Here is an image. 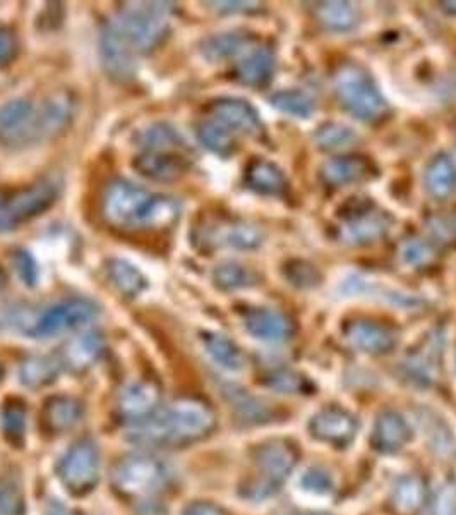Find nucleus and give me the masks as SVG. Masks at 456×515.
I'll use <instances>...</instances> for the list:
<instances>
[{
  "mask_svg": "<svg viewBox=\"0 0 456 515\" xmlns=\"http://www.w3.org/2000/svg\"><path fill=\"white\" fill-rule=\"evenodd\" d=\"M275 69V53L266 47H256L237 62L235 77L246 86L263 88L273 79Z\"/></svg>",
  "mask_w": 456,
  "mask_h": 515,
  "instance_id": "5701e85b",
  "label": "nucleus"
},
{
  "mask_svg": "<svg viewBox=\"0 0 456 515\" xmlns=\"http://www.w3.org/2000/svg\"><path fill=\"white\" fill-rule=\"evenodd\" d=\"M266 385L273 390H279L281 393H299L304 390L305 380L304 376H301L294 371L279 369V371H273L266 378Z\"/></svg>",
  "mask_w": 456,
  "mask_h": 515,
  "instance_id": "de8ad7c7",
  "label": "nucleus"
},
{
  "mask_svg": "<svg viewBox=\"0 0 456 515\" xmlns=\"http://www.w3.org/2000/svg\"><path fill=\"white\" fill-rule=\"evenodd\" d=\"M338 227V239L349 246H369L382 239L391 229V217L376 211V205L366 198H355L345 205Z\"/></svg>",
  "mask_w": 456,
  "mask_h": 515,
  "instance_id": "0eeeda50",
  "label": "nucleus"
},
{
  "mask_svg": "<svg viewBox=\"0 0 456 515\" xmlns=\"http://www.w3.org/2000/svg\"><path fill=\"white\" fill-rule=\"evenodd\" d=\"M455 229H456V210H455Z\"/></svg>",
  "mask_w": 456,
  "mask_h": 515,
  "instance_id": "680f3d73",
  "label": "nucleus"
},
{
  "mask_svg": "<svg viewBox=\"0 0 456 515\" xmlns=\"http://www.w3.org/2000/svg\"><path fill=\"white\" fill-rule=\"evenodd\" d=\"M244 180L251 191L263 196H279L287 189V178L283 170L277 163L264 158H254L253 162H249Z\"/></svg>",
  "mask_w": 456,
  "mask_h": 515,
  "instance_id": "393cba45",
  "label": "nucleus"
},
{
  "mask_svg": "<svg viewBox=\"0 0 456 515\" xmlns=\"http://www.w3.org/2000/svg\"><path fill=\"white\" fill-rule=\"evenodd\" d=\"M4 432L12 438H21L25 433L26 412L21 406H7L2 414Z\"/></svg>",
  "mask_w": 456,
  "mask_h": 515,
  "instance_id": "3c124183",
  "label": "nucleus"
},
{
  "mask_svg": "<svg viewBox=\"0 0 456 515\" xmlns=\"http://www.w3.org/2000/svg\"><path fill=\"white\" fill-rule=\"evenodd\" d=\"M160 388L153 382H132L122 390L119 397V412L129 421L141 424L158 412Z\"/></svg>",
  "mask_w": 456,
  "mask_h": 515,
  "instance_id": "aec40b11",
  "label": "nucleus"
},
{
  "mask_svg": "<svg viewBox=\"0 0 456 515\" xmlns=\"http://www.w3.org/2000/svg\"><path fill=\"white\" fill-rule=\"evenodd\" d=\"M43 139L40 108L26 99H14L0 107V143L25 147Z\"/></svg>",
  "mask_w": 456,
  "mask_h": 515,
  "instance_id": "9d476101",
  "label": "nucleus"
},
{
  "mask_svg": "<svg viewBox=\"0 0 456 515\" xmlns=\"http://www.w3.org/2000/svg\"><path fill=\"white\" fill-rule=\"evenodd\" d=\"M343 332L357 351L369 356H382L397 347V335L373 320H350Z\"/></svg>",
  "mask_w": 456,
  "mask_h": 515,
  "instance_id": "6ab92c4d",
  "label": "nucleus"
},
{
  "mask_svg": "<svg viewBox=\"0 0 456 515\" xmlns=\"http://www.w3.org/2000/svg\"><path fill=\"white\" fill-rule=\"evenodd\" d=\"M136 145L141 152H156V150H170V152H184L185 141L176 129L165 123H154L148 128L141 129L136 134Z\"/></svg>",
  "mask_w": 456,
  "mask_h": 515,
  "instance_id": "2f4dec72",
  "label": "nucleus"
},
{
  "mask_svg": "<svg viewBox=\"0 0 456 515\" xmlns=\"http://www.w3.org/2000/svg\"><path fill=\"white\" fill-rule=\"evenodd\" d=\"M295 487L304 496L316 498V500H325L333 495L336 483H334L333 472L328 467L312 464V465H307L304 471L297 476Z\"/></svg>",
  "mask_w": 456,
  "mask_h": 515,
  "instance_id": "e433bc0d",
  "label": "nucleus"
},
{
  "mask_svg": "<svg viewBox=\"0 0 456 515\" xmlns=\"http://www.w3.org/2000/svg\"><path fill=\"white\" fill-rule=\"evenodd\" d=\"M400 258L404 263L413 268H422L434 259V250L429 241L424 239H406L400 248Z\"/></svg>",
  "mask_w": 456,
  "mask_h": 515,
  "instance_id": "49530a36",
  "label": "nucleus"
},
{
  "mask_svg": "<svg viewBox=\"0 0 456 515\" xmlns=\"http://www.w3.org/2000/svg\"><path fill=\"white\" fill-rule=\"evenodd\" d=\"M178 211L176 198L152 193L130 180L108 182L102 194L103 220L122 232L169 229L177 222Z\"/></svg>",
  "mask_w": 456,
  "mask_h": 515,
  "instance_id": "f257e3e1",
  "label": "nucleus"
},
{
  "mask_svg": "<svg viewBox=\"0 0 456 515\" xmlns=\"http://www.w3.org/2000/svg\"><path fill=\"white\" fill-rule=\"evenodd\" d=\"M357 141V134L352 128L340 123H325L314 132V143L319 150L334 152L352 147Z\"/></svg>",
  "mask_w": 456,
  "mask_h": 515,
  "instance_id": "ea45409f",
  "label": "nucleus"
},
{
  "mask_svg": "<svg viewBox=\"0 0 456 515\" xmlns=\"http://www.w3.org/2000/svg\"><path fill=\"white\" fill-rule=\"evenodd\" d=\"M180 515H227V512L211 502H193L184 507Z\"/></svg>",
  "mask_w": 456,
  "mask_h": 515,
  "instance_id": "864d4df0",
  "label": "nucleus"
},
{
  "mask_svg": "<svg viewBox=\"0 0 456 515\" xmlns=\"http://www.w3.org/2000/svg\"><path fill=\"white\" fill-rule=\"evenodd\" d=\"M248 334L264 344H283L294 335L292 320L271 308H248L242 314Z\"/></svg>",
  "mask_w": 456,
  "mask_h": 515,
  "instance_id": "a211bd4d",
  "label": "nucleus"
},
{
  "mask_svg": "<svg viewBox=\"0 0 456 515\" xmlns=\"http://www.w3.org/2000/svg\"><path fill=\"white\" fill-rule=\"evenodd\" d=\"M208 110L211 119L224 124L233 134L242 132L248 136H259L263 132V123L257 110L244 99H216L209 103Z\"/></svg>",
  "mask_w": 456,
  "mask_h": 515,
  "instance_id": "dca6fc26",
  "label": "nucleus"
},
{
  "mask_svg": "<svg viewBox=\"0 0 456 515\" xmlns=\"http://www.w3.org/2000/svg\"><path fill=\"white\" fill-rule=\"evenodd\" d=\"M309 435L333 447H349L358 433V421L354 414L340 408L316 412L307 423Z\"/></svg>",
  "mask_w": 456,
  "mask_h": 515,
  "instance_id": "ddd939ff",
  "label": "nucleus"
},
{
  "mask_svg": "<svg viewBox=\"0 0 456 515\" xmlns=\"http://www.w3.org/2000/svg\"><path fill=\"white\" fill-rule=\"evenodd\" d=\"M172 9L169 2H127L110 25L138 55L148 53L167 36Z\"/></svg>",
  "mask_w": 456,
  "mask_h": 515,
  "instance_id": "7ed1b4c3",
  "label": "nucleus"
},
{
  "mask_svg": "<svg viewBox=\"0 0 456 515\" xmlns=\"http://www.w3.org/2000/svg\"><path fill=\"white\" fill-rule=\"evenodd\" d=\"M319 176L331 187H343L373 178L374 165L360 154H340L323 163Z\"/></svg>",
  "mask_w": 456,
  "mask_h": 515,
  "instance_id": "412c9836",
  "label": "nucleus"
},
{
  "mask_svg": "<svg viewBox=\"0 0 456 515\" xmlns=\"http://www.w3.org/2000/svg\"><path fill=\"white\" fill-rule=\"evenodd\" d=\"M100 55L105 73L119 83H127L136 76L138 53L129 47L126 40L114 26L103 28L100 36Z\"/></svg>",
  "mask_w": 456,
  "mask_h": 515,
  "instance_id": "4468645a",
  "label": "nucleus"
},
{
  "mask_svg": "<svg viewBox=\"0 0 456 515\" xmlns=\"http://www.w3.org/2000/svg\"><path fill=\"white\" fill-rule=\"evenodd\" d=\"M4 285H5V275H4V270L0 268V290L4 289Z\"/></svg>",
  "mask_w": 456,
  "mask_h": 515,
  "instance_id": "052dcab7",
  "label": "nucleus"
},
{
  "mask_svg": "<svg viewBox=\"0 0 456 515\" xmlns=\"http://www.w3.org/2000/svg\"><path fill=\"white\" fill-rule=\"evenodd\" d=\"M259 478L244 488V496L253 502L271 498L295 465V456L290 447L281 441H266L254 452Z\"/></svg>",
  "mask_w": 456,
  "mask_h": 515,
  "instance_id": "423d86ee",
  "label": "nucleus"
},
{
  "mask_svg": "<svg viewBox=\"0 0 456 515\" xmlns=\"http://www.w3.org/2000/svg\"><path fill=\"white\" fill-rule=\"evenodd\" d=\"M59 186L51 179L38 180L16 189L0 187V232L18 229L55 205Z\"/></svg>",
  "mask_w": 456,
  "mask_h": 515,
  "instance_id": "39448f33",
  "label": "nucleus"
},
{
  "mask_svg": "<svg viewBox=\"0 0 456 515\" xmlns=\"http://www.w3.org/2000/svg\"><path fill=\"white\" fill-rule=\"evenodd\" d=\"M81 416H83L81 402L66 395L51 397L47 400L45 409H43V419L47 426L51 432H57V433L67 432L73 426H76Z\"/></svg>",
  "mask_w": 456,
  "mask_h": 515,
  "instance_id": "7c9ffc66",
  "label": "nucleus"
},
{
  "mask_svg": "<svg viewBox=\"0 0 456 515\" xmlns=\"http://www.w3.org/2000/svg\"><path fill=\"white\" fill-rule=\"evenodd\" d=\"M270 102L279 112L295 119H309L314 114V100L303 90H281L271 95Z\"/></svg>",
  "mask_w": 456,
  "mask_h": 515,
  "instance_id": "58836bf2",
  "label": "nucleus"
},
{
  "mask_svg": "<svg viewBox=\"0 0 456 515\" xmlns=\"http://www.w3.org/2000/svg\"><path fill=\"white\" fill-rule=\"evenodd\" d=\"M57 476L71 493H90L100 478V452L97 443L91 440L76 441L57 465Z\"/></svg>",
  "mask_w": 456,
  "mask_h": 515,
  "instance_id": "6e6552de",
  "label": "nucleus"
},
{
  "mask_svg": "<svg viewBox=\"0 0 456 515\" xmlns=\"http://www.w3.org/2000/svg\"><path fill=\"white\" fill-rule=\"evenodd\" d=\"M432 232V235L441 241V242H452L453 241V234H455V227H452L446 220L443 218H436V220H431V227H429Z\"/></svg>",
  "mask_w": 456,
  "mask_h": 515,
  "instance_id": "6e6d98bb",
  "label": "nucleus"
},
{
  "mask_svg": "<svg viewBox=\"0 0 456 515\" xmlns=\"http://www.w3.org/2000/svg\"><path fill=\"white\" fill-rule=\"evenodd\" d=\"M18 36L12 28L0 26V67L11 64L18 55Z\"/></svg>",
  "mask_w": 456,
  "mask_h": 515,
  "instance_id": "603ef678",
  "label": "nucleus"
},
{
  "mask_svg": "<svg viewBox=\"0 0 456 515\" xmlns=\"http://www.w3.org/2000/svg\"><path fill=\"white\" fill-rule=\"evenodd\" d=\"M436 360H434V351L422 353V354H413L408 358L404 366L406 380H410L415 385L429 386L436 380Z\"/></svg>",
  "mask_w": 456,
  "mask_h": 515,
  "instance_id": "37998d69",
  "label": "nucleus"
},
{
  "mask_svg": "<svg viewBox=\"0 0 456 515\" xmlns=\"http://www.w3.org/2000/svg\"><path fill=\"white\" fill-rule=\"evenodd\" d=\"M209 5H213V9H216L218 12H249V11H256L257 4L256 2H209Z\"/></svg>",
  "mask_w": 456,
  "mask_h": 515,
  "instance_id": "5fc2aeb1",
  "label": "nucleus"
},
{
  "mask_svg": "<svg viewBox=\"0 0 456 515\" xmlns=\"http://www.w3.org/2000/svg\"><path fill=\"white\" fill-rule=\"evenodd\" d=\"M426 191L436 200H446L456 189L455 160L444 152L434 154L424 172Z\"/></svg>",
  "mask_w": 456,
  "mask_h": 515,
  "instance_id": "a878e982",
  "label": "nucleus"
},
{
  "mask_svg": "<svg viewBox=\"0 0 456 515\" xmlns=\"http://www.w3.org/2000/svg\"><path fill=\"white\" fill-rule=\"evenodd\" d=\"M215 428V416L198 400L184 399L136 424L129 440L145 447L185 445L206 437Z\"/></svg>",
  "mask_w": 456,
  "mask_h": 515,
  "instance_id": "f03ea898",
  "label": "nucleus"
},
{
  "mask_svg": "<svg viewBox=\"0 0 456 515\" xmlns=\"http://www.w3.org/2000/svg\"><path fill=\"white\" fill-rule=\"evenodd\" d=\"M198 138L204 148L218 156H230L237 148L235 136L230 129L225 128L215 119H204L198 126Z\"/></svg>",
  "mask_w": 456,
  "mask_h": 515,
  "instance_id": "4c0bfd02",
  "label": "nucleus"
},
{
  "mask_svg": "<svg viewBox=\"0 0 456 515\" xmlns=\"http://www.w3.org/2000/svg\"><path fill=\"white\" fill-rule=\"evenodd\" d=\"M106 277L119 290V294L126 296L129 299L138 297L148 287V281L143 275V272L127 259L121 258H112L106 261Z\"/></svg>",
  "mask_w": 456,
  "mask_h": 515,
  "instance_id": "c756f323",
  "label": "nucleus"
},
{
  "mask_svg": "<svg viewBox=\"0 0 456 515\" xmlns=\"http://www.w3.org/2000/svg\"><path fill=\"white\" fill-rule=\"evenodd\" d=\"M189 158L184 152L156 150V152H141L134 156L132 167L136 172L146 179L156 182H174L180 179L189 170Z\"/></svg>",
  "mask_w": 456,
  "mask_h": 515,
  "instance_id": "f3484780",
  "label": "nucleus"
},
{
  "mask_svg": "<svg viewBox=\"0 0 456 515\" xmlns=\"http://www.w3.org/2000/svg\"><path fill=\"white\" fill-rule=\"evenodd\" d=\"M42 114V129H43V139L51 138L67 128L69 121L75 114V100L71 93L59 91L49 97L40 107Z\"/></svg>",
  "mask_w": 456,
  "mask_h": 515,
  "instance_id": "c85d7f7f",
  "label": "nucleus"
},
{
  "mask_svg": "<svg viewBox=\"0 0 456 515\" xmlns=\"http://www.w3.org/2000/svg\"><path fill=\"white\" fill-rule=\"evenodd\" d=\"M198 241L204 246H227L235 250H256L263 244V232L242 220H218L198 227Z\"/></svg>",
  "mask_w": 456,
  "mask_h": 515,
  "instance_id": "f8f14e48",
  "label": "nucleus"
},
{
  "mask_svg": "<svg viewBox=\"0 0 456 515\" xmlns=\"http://www.w3.org/2000/svg\"><path fill=\"white\" fill-rule=\"evenodd\" d=\"M431 515H456V489L441 485L431 500Z\"/></svg>",
  "mask_w": 456,
  "mask_h": 515,
  "instance_id": "8fccbe9b",
  "label": "nucleus"
},
{
  "mask_svg": "<svg viewBox=\"0 0 456 515\" xmlns=\"http://www.w3.org/2000/svg\"><path fill=\"white\" fill-rule=\"evenodd\" d=\"M98 314V308L93 301L84 297H73L57 303L42 313L35 325L28 330L33 338H51L57 335L76 330L88 325Z\"/></svg>",
  "mask_w": 456,
  "mask_h": 515,
  "instance_id": "9b49d317",
  "label": "nucleus"
},
{
  "mask_svg": "<svg viewBox=\"0 0 456 515\" xmlns=\"http://www.w3.org/2000/svg\"><path fill=\"white\" fill-rule=\"evenodd\" d=\"M294 515H333V514H326V512H314V511H307V512H297V514Z\"/></svg>",
  "mask_w": 456,
  "mask_h": 515,
  "instance_id": "bf43d9fd",
  "label": "nucleus"
},
{
  "mask_svg": "<svg viewBox=\"0 0 456 515\" xmlns=\"http://www.w3.org/2000/svg\"><path fill=\"white\" fill-rule=\"evenodd\" d=\"M213 282L222 290H239L254 285L256 277L248 266L237 261H225L213 270Z\"/></svg>",
  "mask_w": 456,
  "mask_h": 515,
  "instance_id": "a19ab883",
  "label": "nucleus"
},
{
  "mask_svg": "<svg viewBox=\"0 0 456 515\" xmlns=\"http://www.w3.org/2000/svg\"><path fill=\"white\" fill-rule=\"evenodd\" d=\"M224 393L227 397L230 408L240 417V421L249 424H259L270 417L268 406L261 402L257 397L248 393L246 390L232 385L227 386Z\"/></svg>",
  "mask_w": 456,
  "mask_h": 515,
  "instance_id": "c9c22d12",
  "label": "nucleus"
},
{
  "mask_svg": "<svg viewBox=\"0 0 456 515\" xmlns=\"http://www.w3.org/2000/svg\"><path fill=\"white\" fill-rule=\"evenodd\" d=\"M314 14L319 25L325 26L333 33L354 31L360 23L358 9L350 2H340V0L319 2L314 7Z\"/></svg>",
  "mask_w": 456,
  "mask_h": 515,
  "instance_id": "cd10ccee",
  "label": "nucleus"
},
{
  "mask_svg": "<svg viewBox=\"0 0 456 515\" xmlns=\"http://www.w3.org/2000/svg\"><path fill=\"white\" fill-rule=\"evenodd\" d=\"M201 344L204 353L209 356L218 368L228 373H240L244 369V356L239 345L228 338L227 335L218 332H203Z\"/></svg>",
  "mask_w": 456,
  "mask_h": 515,
  "instance_id": "bb28decb",
  "label": "nucleus"
},
{
  "mask_svg": "<svg viewBox=\"0 0 456 515\" xmlns=\"http://www.w3.org/2000/svg\"><path fill=\"white\" fill-rule=\"evenodd\" d=\"M60 360L53 356H29L20 364V382L28 388H42L51 385L60 371Z\"/></svg>",
  "mask_w": 456,
  "mask_h": 515,
  "instance_id": "473e14b6",
  "label": "nucleus"
},
{
  "mask_svg": "<svg viewBox=\"0 0 456 515\" xmlns=\"http://www.w3.org/2000/svg\"><path fill=\"white\" fill-rule=\"evenodd\" d=\"M421 432L426 438L428 445L434 452L441 456H448L455 448V435L446 419L437 416L436 412L421 411L417 419Z\"/></svg>",
  "mask_w": 456,
  "mask_h": 515,
  "instance_id": "72a5a7b5",
  "label": "nucleus"
},
{
  "mask_svg": "<svg viewBox=\"0 0 456 515\" xmlns=\"http://www.w3.org/2000/svg\"><path fill=\"white\" fill-rule=\"evenodd\" d=\"M45 515H71L69 511L59 502V500H51L47 509H45Z\"/></svg>",
  "mask_w": 456,
  "mask_h": 515,
  "instance_id": "4d7b16f0",
  "label": "nucleus"
},
{
  "mask_svg": "<svg viewBox=\"0 0 456 515\" xmlns=\"http://www.w3.org/2000/svg\"><path fill=\"white\" fill-rule=\"evenodd\" d=\"M12 265L26 287H35L38 282V265L33 255L26 250H16L12 255Z\"/></svg>",
  "mask_w": 456,
  "mask_h": 515,
  "instance_id": "09e8293b",
  "label": "nucleus"
},
{
  "mask_svg": "<svg viewBox=\"0 0 456 515\" xmlns=\"http://www.w3.org/2000/svg\"><path fill=\"white\" fill-rule=\"evenodd\" d=\"M441 7L446 11V12H452V14H456V2H443Z\"/></svg>",
  "mask_w": 456,
  "mask_h": 515,
  "instance_id": "13d9d810",
  "label": "nucleus"
},
{
  "mask_svg": "<svg viewBox=\"0 0 456 515\" xmlns=\"http://www.w3.org/2000/svg\"><path fill=\"white\" fill-rule=\"evenodd\" d=\"M391 496L400 511L410 512L421 507L424 502V487L417 476L404 474L393 483Z\"/></svg>",
  "mask_w": 456,
  "mask_h": 515,
  "instance_id": "79ce46f5",
  "label": "nucleus"
},
{
  "mask_svg": "<svg viewBox=\"0 0 456 515\" xmlns=\"http://www.w3.org/2000/svg\"><path fill=\"white\" fill-rule=\"evenodd\" d=\"M251 42L249 35L242 31H225L208 36L201 45L203 55L211 62H220L244 51Z\"/></svg>",
  "mask_w": 456,
  "mask_h": 515,
  "instance_id": "f704fd0d",
  "label": "nucleus"
},
{
  "mask_svg": "<svg viewBox=\"0 0 456 515\" xmlns=\"http://www.w3.org/2000/svg\"><path fill=\"white\" fill-rule=\"evenodd\" d=\"M170 476L172 472L167 464L146 454L129 456L117 464L114 471L117 488L129 495L154 493L169 483Z\"/></svg>",
  "mask_w": 456,
  "mask_h": 515,
  "instance_id": "1a4fd4ad",
  "label": "nucleus"
},
{
  "mask_svg": "<svg viewBox=\"0 0 456 515\" xmlns=\"http://www.w3.org/2000/svg\"><path fill=\"white\" fill-rule=\"evenodd\" d=\"M103 353V337L98 332H86L75 337L62 351L60 364L73 373L90 369Z\"/></svg>",
  "mask_w": 456,
  "mask_h": 515,
  "instance_id": "b1692460",
  "label": "nucleus"
},
{
  "mask_svg": "<svg viewBox=\"0 0 456 515\" xmlns=\"http://www.w3.org/2000/svg\"><path fill=\"white\" fill-rule=\"evenodd\" d=\"M340 107L362 123H376L388 112V102L373 76L357 64L342 66L333 79Z\"/></svg>",
  "mask_w": 456,
  "mask_h": 515,
  "instance_id": "20e7f679",
  "label": "nucleus"
},
{
  "mask_svg": "<svg viewBox=\"0 0 456 515\" xmlns=\"http://www.w3.org/2000/svg\"><path fill=\"white\" fill-rule=\"evenodd\" d=\"M283 273L288 282L299 289H314L323 281L321 272L304 259L288 261L283 268Z\"/></svg>",
  "mask_w": 456,
  "mask_h": 515,
  "instance_id": "c03bdc74",
  "label": "nucleus"
},
{
  "mask_svg": "<svg viewBox=\"0 0 456 515\" xmlns=\"http://www.w3.org/2000/svg\"><path fill=\"white\" fill-rule=\"evenodd\" d=\"M413 437V428L400 412H381L373 430V445L382 454H397Z\"/></svg>",
  "mask_w": 456,
  "mask_h": 515,
  "instance_id": "4be33fe9",
  "label": "nucleus"
},
{
  "mask_svg": "<svg viewBox=\"0 0 456 515\" xmlns=\"http://www.w3.org/2000/svg\"><path fill=\"white\" fill-rule=\"evenodd\" d=\"M23 489L9 478H0V515H25Z\"/></svg>",
  "mask_w": 456,
  "mask_h": 515,
  "instance_id": "a18cd8bd",
  "label": "nucleus"
},
{
  "mask_svg": "<svg viewBox=\"0 0 456 515\" xmlns=\"http://www.w3.org/2000/svg\"><path fill=\"white\" fill-rule=\"evenodd\" d=\"M340 294L345 297H362V299H376L384 305L400 309H413L421 305V299L413 294L404 292L400 289L389 287L386 283L373 281L366 275H349L342 285Z\"/></svg>",
  "mask_w": 456,
  "mask_h": 515,
  "instance_id": "2eb2a0df",
  "label": "nucleus"
}]
</instances>
